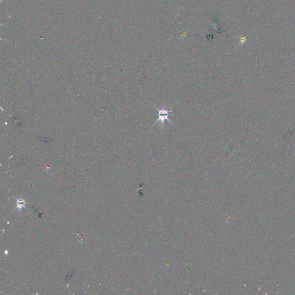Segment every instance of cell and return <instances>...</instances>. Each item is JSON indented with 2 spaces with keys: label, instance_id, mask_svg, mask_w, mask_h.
<instances>
[{
  "label": "cell",
  "instance_id": "cell-1",
  "mask_svg": "<svg viewBox=\"0 0 295 295\" xmlns=\"http://www.w3.org/2000/svg\"><path fill=\"white\" fill-rule=\"evenodd\" d=\"M156 108L158 111V115H158V119H157V120L156 121V122L154 123V125L156 124L159 120L162 123H164V121H165V120H167L171 124H173L171 122V121L168 118L169 116L171 115V114H170V113L171 112V110H168V109H167V108H163L162 109H159L158 108L156 107Z\"/></svg>",
  "mask_w": 295,
  "mask_h": 295
},
{
  "label": "cell",
  "instance_id": "cell-2",
  "mask_svg": "<svg viewBox=\"0 0 295 295\" xmlns=\"http://www.w3.org/2000/svg\"><path fill=\"white\" fill-rule=\"evenodd\" d=\"M17 200V208L15 209H17L18 210V212H22L23 208H25L27 210H28V209L27 208H25V205H26V202L25 201V200L23 198H16Z\"/></svg>",
  "mask_w": 295,
  "mask_h": 295
}]
</instances>
